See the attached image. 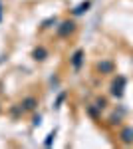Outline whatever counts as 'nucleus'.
Listing matches in <instances>:
<instances>
[{"mask_svg":"<svg viewBox=\"0 0 133 149\" xmlns=\"http://www.w3.org/2000/svg\"><path fill=\"white\" fill-rule=\"evenodd\" d=\"M54 135H56L54 131H52V133L48 135V139H46V141H44V145H46V147H48V145H52V139H54Z\"/></svg>","mask_w":133,"mask_h":149,"instance_id":"1a4fd4ad","label":"nucleus"},{"mask_svg":"<svg viewBox=\"0 0 133 149\" xmlns=\"http://www.w3.org/2000/svg\"><path fill=\"white\" fill-rule=\"evenodd\" d=\"M32 56H34V60H40V62H42V60H46V56H48V52H46L44 48H36Z\"/></svg>","mask_w":133,"mask_h":149,"instance_id":"0eeeda50","label":"nucleus"},{"mask_svg":"<svg viewBox=\"0 0 133 149\" xmlns=\"http://www.w3.org/2000/svg\"><path fill=\"white\" fill-rule=\"evenodd\" d=\"M123 86H125V78L119 76L117 80L113 81V86H111V93L117 95V97H121V95H123Z\"/></svg>","mask_w":133,"mask_h":149,"instance_id":"f257e3e1","label":"nucleus"},{"mask_svg":"<svg viewBox=\"0 0 133 149\" xmlns=\"http://www.w3.org/2000/svg\"><path fill=\"white\" fill-rule=\"evenodd\" d=\"M88 8H89V2H84V4H79L78 8L74 10V14H76V16H79V14H84V12L88 10Z\"/></svg>","mask_w":133,"mask_h":149,"instance_id":"6e6552de","label":"nucleus"},{"mask_svg":"<svg viewBox=\"0 0 133 149\" xmlns=\"http://www.w3.org/2000/svg\"><path fill=\"white\" fill-rule=\"evenodd\" d=\"M81 62H84V50H76V52H74V56H72V60H70L72 68H74V70H79Z\"/></svg>","mask_w":133,"mask_h":149,"instance_id":"7ed1b4c3","label":"nucleus"},{"mask_svg":"<svg viewBox=\"0 0 133 149\" xmlns=\"http://www.w3.org/2000/svg\"><path fill=\"white\" fill-rule=\"evenodd\" d=\"M121 139L125 141V143H131V141H133V129H131V127H125V129H123Z\"/></svg>","mask_w":133,"mask_h":149,"instance_id":"423d86ee","label":"nucleus"},{"mask_svg":"<svg viewBox=\"0 0 133 149\" xmlns=\"http://www.w3.org/2000/svg\"><path fill=\"white\" fill-rule=\"evenodd\" d=\"M2 16H4V8H2V2H0V20H2Z\"/></svg>","mask_w":133,"mask_h":149,"instance_id":"9b49d317","label":"nucleus"},{"mask_svg":"<svg viewBox=\"0 0 133 149\" xmlns=\"http://www.w3.org/2000/svg\"><path fill=\"white\" fill-rule=\"evenodd\" d=\"M40 119H42V117H40V115H36V117H34V125H40Z\"/></svg>","mask_w":133,"mask_h":149,"instance_id":"9d476101","label":"nucleus"},{"mask_svg":"<svg viewBox=\"0 0 133 149\" xmlns=\"http://www.w3.org/2000/svg\"><path fill=\"white\" fill-rule=\"evenodd\" d=\"M97 70L103 72V74H111V72H113V64H111V62H100V64H97Z\"/></svg>","mask_w":133,"mask_h":149,"instance_id":"39448f33","label":"nucleus"},{"mask_svg":"<svg viewBox=\"0 0 133 149\" xmlns=\"http://www.w3.org/2000/svg\"><path fill=\"white\" fill-rule=\"evenodd\" d=\"M74 28H76V24L72 22V20H66V22H62V26L58 28V34L60 36H70L74 32Z\"/></svg>","mask_w":133,"mask_h":149,"instance_id":"f03ea898","label":"nucleus"},{"mask_svg":"<svg viewBox=\"0 0 133 149\" xmlns=\"http://www.w3.org/2000/svg\"><path fill=\"white\" fill-rule=\"evenodd\" d=\"M36 105H38V100H36L34 95H28V97H24L22 109H36Z\"/></svg>","mask_w":133,"mask_h":149,"instance_id":"20e7f679","label":"nucleus"}]
</instances>
